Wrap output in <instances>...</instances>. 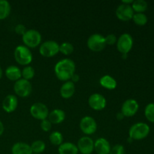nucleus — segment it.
<instances>
[{"label": "nucleus", "instance_id": "6ab92c4d", "mask_svg": "<svg viewBox=\"0 0 154 154\" xmlns=\"http://www.w3.org/2000/svg\"><path fill=\"white\" fill-rule=\"evenodd\" d=\"M6 78L11 81H15L16 82L18 80L22 78V73L21 70L19 67L16 66H9L7 69H5Z\"/></svg>", "mask_w": 154, "mask_h": 154}, {"label": "nucleus", "instance_id": "412c9836", "mask_svg": "<svg viewBox=\"0 0 154 154\" xmlns=\"http://www.w3.org/2000/svg\"><path fill=\"white\" fill-rule=\"evenodd\" d=\"M78 147L72 142H63L58 147L59 154H78Z\"/></svg>", "mask_w": 154, "mask_h": 154}, {"label": "nucleus", "instance_id": "aec40b11", "mask_svg": "<svg viewBox=\"0 0 154 154\" xmlns=\"http://www.w3.org/2000/svg\"><path fill=\"white\" fill-rule=\"evenodd\" d=\"M11 154H32L29 144L25 142H17L11 147Z\"/></svg>", "mask_w": 154, "mask_h": 154}, {"label": "nucleus", "instance_id": "ea45409f", "mask_svg": "<svg viewBox=\"0 0 154 154\" xmlns=\"http://www.w3.org/2000/svg\"><path fill=\"white\" fill-rule=\"evenodd\" d=\"M32 154H35V153H32Z\"/></svg>", "mask_w": 154, "mask_h": 154}, {"label": "nucleus", "instance_id": "e433bc0d", "mask_svg": "<svg viewBox=\"0 0 154 154\" xmlns=\"http://www.w3.org/2000/svg\"><path fill=\"white\" fill-rule=\"evenodd\" d=\"M116 117H117V119L118 120H122L123 118H124V116L123 115V114H122L121 112H119L117 114V116H116Z\"/></svg>", "mask_w": 154, "mask_h": 154}, {"label": "nucleus", "instance_id": "f03ea898", "mask_svg": "<svg viewBox=\"0 0 154 154\" xmlns=\"http://www.w3.org/2000/svg\"><path fill=\"white\" fill-rule=\"evenodd\" d=\"M14 57L17 63L21 66H29L32 61V54L25 45H18L15 48Z\"/></svg>", "mask_w": 154, "mask_h": 154}, {"label": "nucleus", "instance_id": "9d476101", "mask_svg": "<svg viewBox=\"0 0 154 154\" xmlns=\"http://www.w3.org/2000/svg\"><path fill=\"white\" fill-rule=\"evenodd\" d=\"M80 129L85 135H93L97 130L96 120L90 116H85L80 121Z\"/></svg>", "mask_w": 154, "mask_h": 154}, {"label": "nucleus", "instance_id": "bb28decb", "mask_svg": "<svg viewBox=\"0 0 154 154\" xmlns=\"http://www.w3.org/2000/svg\"><path fill=\"white\" fill-rule=\"evenodd\" d=\"M21 73H22L23 79L30 81L34 78L35 72V69L32 66H26L23 69V70H21Z\"/></svg>", "mask_w": 154, "mask_h": 154}, {"label": "nucleus", "instance_id": "a878e982", "mask_svg": "<svg viewBox=\"0 0 154 154\" xmlns=\"http://www.w3.org/2000/svg\"><path fill=\"white\" fill-rule=\"evenodd\" d=\"M30 147H31L32 151L33 153L41 154L45 150L46 144L43 141L37 140V141H33L31 145H30Z\"/></svg>", "mask_w": 154, "mask_h": 154}, {"label": "nucleus", "instance_id": "423d86ee", "mask_svg": "<svg viewBox=\"0 0 154 154\" xmlns=\"http://www.w3.org/2000/svg\"><path fill=\"white\" fill-rule=\"evenodd\" d=\"M60 52V45L53 40L46 41L40 45L39 53L45 57H53Z\"/></svg>", "mask_w": 154, "mask_h": 154}, {"label": "nucleus", "instance_id": "58836bf2", "mask_svg": "<svg viewBox=\"0 0 154 154\" xmlns=\"http://www.w3.org/2000/svg\"><path fill=\"white\" fill-rule=\"evenodd\" d=\"M2 75H3L2 69V68H1V66H0V80H1V78H2Z\"/></svg>", "mask_w": 154, "mask_h": 154}, {"label": "nucleus", "instance_id": "c9c22d12", "mask_svg": "<svg viewBox=\"0 0 154 154\" xmlns=\"http://www.w3.org/2000/svg\"><path fill=\"white\" fill-rule=\"evenodd\" d=\"M5 131V126H4V124L2 123V122L0 120V136H1L3 134V132H4Z\"/></svg>", "mask_w": 154, "mask_h": 154}, {"label": "nucleus", "instance_id": "1a4fd4ad", "mask_svg": "<svg viewBox=\"0 0 154 154\" xmlns=\"http://www.w3.org/2000/svg\"><path fill=\"white\" fill-rule=\"evenodd\" d=\"M29 112L32 117L39 120H45L49 115L48 108L42 102H35L32 105V106L30 107Z\"/></svg>", "mask_w": 154, "mask_h": 154}, {"label": "nucleus", "instance_id": "4c0bfd02", "mask_svg": "<svg viewBox=\"0 0 154 154\" xmlns=\"http://www.w3.org/2000/svg\"><path fill=\"white\" fill-rule=\"evenodd\" d=\"M133 2V0H123L122 3L125 5H131Z\"/></svg>", "mask_w": 154, "mask_h": 154}, {"label": "nucleus", "instance_id": "b1692460", "mask_svg": "<svg viewBox=\"0 0 154 154\" xmlns=\"http://www.w3.org/2000/svg\"><path fill=\"white\" fill-rule=\"evenodd\" d=\"M134 12L136 13H143L145 11L148 7V4L144 0H135L131 5Z\"/></svg>", "mask_w": 154, "mask_h": 154}, {"label": "nucleus", "instance_id": "f704fd0d", "mask_svg": "<svg viewBox=\"0 0 154 154\" xmlns=\"http://www.w3.org/2000/svg\"><path fill=\"white\" fill-rule=\"evenodd\" d=\"M79 80H80V76L78 75V74H76V73L74 74V75H72V78H71V81H72L74 84H75V82H78Z\"/></svg>", "mask_w": 154, "mask_h": 154}, {"label": "nucleus", "instance_id": "0eeeda50", "mask_svg": "<svg viewBox=\"0 0 154 154\" xmlns=\"http://www.w3.org/2000/svg\"><path fill=\"white\" fill-rule=\"evenodd\" d=\"M14 90L15 94L19 97L26 98L31 94L32 87L29 81L21 78L14 83Z\"/></svg>", "mask_w": 154, "mask_h": 154}, {"label": "nucleus", "instance_id": "a211bd4d", "mask_svg": "<svg viewBox=\"0 0 154 154\" xmlns=\"http://www.w3.org/2000/svg\"><path fill=\"white\" fill-rule=\"evenodd\" d=\"M65 119H66V113L63 110L59 108L53 110L48 115V120L52 124H60L64 121Z\"/></svg>", "mask_w": 154, "mask_h": 154}, {"label": "nucleus", "instance_id": "72a5a7b5", "mask_svg": "<svg viewBox=\"0 0 154 154\" xmlns=\"http://www.w3.org/2000/svg\"><path fill=\"white\" fill-rule=\"evenodd\" d=\"M26 28L25 26L23 24H17V25L15 26L14 28V31L15 32L17 33V35H23L25 34V32H26Z\"/></svg>", "mask_w": 154, "mask_h": 154}, {"label": "nucleus", "instance_id": "473e14b6", "mask_svg": "<svg viewBox=\"0 0 154 154\" xmlns=\"http://www.w3.org/2000/svg\"><path fill=\"white\" fill-rule=\"evenodd\" d=\"M105 38V42L106 45H114L117 43V38L114 34H109L106 36Z\"/></svg>", "mask_w": 154, "mask_h": 154}, {"label": "nucleus", "instance_id": "c85d7f7f", "mask_svg": "<svg viewBox=\"0 0 154 154\" xmlns=\"http://www.w3.org/2000/svg\"><path fill=\"white\" fill-rule=\"evenodd\" d=\"M74 51V46L69 42H63L60 45V52L63 55L69 56L72 54Z\"/></svg>", "mask_w": 154, "mask_h": 154}, {"label": "nucleus", "instance_id": "4be33fe9", "mask_svg": "<svg viewBox=\"0 0 154 154\" xmlns=\"http://www.w3.org/2000/svg\"><path fill=\"white\" fill-rule=\"evenodd\" d=\"M99 84L102 87L108 90H114L117 86V82L111 75H104L99 80Z\"/></svg>", "mask_w": 154, "mask_h": 154}, {"label": "nucleus", "instance_id": "20e7f679", "mask_svg": "<svg viewBox=\"0 0 154 154\" xmlns=\"http://www.w3.org/2000/svg\"><path fill=\"white\" fill-rule=\"evenodd\" d=\"M42 39V34L38 30L33 29L26 30L25 34L22 36L24 45L29 48H35L38 46L41 45Z\"/></svg>", "mask_w": 154, "mask_h": 154}, {"label": "nucleus", "instance_id": "9b49d317", "mask_svg": "<svg viewBox=\"0 0 154 154\" xmlns=\"http://www.w3.org/2000/svg\"><path fill=\"white\" fill-rule=\"evenodd\" d=\"M139 105L135 99H129L125 101L121 107V111L123 115L126 117H133L138 112Z\"/></svg>", "mask_w": 154, "mask_h": 154}, {"label": "nucleus", "instance_id": "ddd939ff", "mask_svg": "<svg viewBox=\"0 0 154 154\" xmlns=\"http://www.w3.org/2000/svg\"><path fill=\"white\" fill-rule=\"evenodd\" d=\"M115 14L117 17L120 20L129 21L132 19L135 12L131 5H125L122 3L120 5L117 6Z\"/></svg>", "mask_w": 154, "mask_h": 154}, {"label": "nucleus", "instance_id": "4468645a", "mask_svg": "<svg viewBox=\"0 0 154 154\" xmlns=\"http://www.w3.org/2000/svg\"><path fill=\"white\" fill-rule=\"evenodd\" d=\"M77 147L81 154H92L94 151V141L89 136H83L78 140Z\"/></svg>", "mask_w": 154, "mask_h": 154}, {"label": "nucleus", "instance_id": "cd10ccee", "mask_svg": "<svg viewBox=\"0 0 154 154\" xmlns=\"http://www.w3.org/2000/svg\"><path fill=\"white\" fill-rule=\"evenodd\" d=\"M132 20L138 26H144L148 20L147 15L144 13H135Z\"/></svg>", "mask_w": 154, "mask_h": 154}, {"label": "nucleus", "instance_id": "7ed1b4c3", "mask_svg": "<svg viewBox=\"0 0 154 154\" xmlns=\"http://www.w3.org/2000/svg\"><path fill=\"white\" fill-rule=\"evenodd\" d=\"M150 126L147 123H142V122L135 123L129 129V138H130L132 141L142 140L147 137V135L150 133Z\"/></svg>", "mask_w": 154, "mask_h": 154}, {"label": "nucleus", "instance_id": "5701e85b", "mask_svg": "<svg viewBox=\"0 0 154 154\" xmlns=\"http://www.w3.org/2000/svg\"><path fill=\"white\" fill-rule=\"evenodd\" d=\"M11 10L10 3L6 0H0V20H5L9 16Z\"/></svg>", "mask_w": 154, "mask_h": 154}, {"label": "nucleus", "instance_id": "2f4dec72", "mask_svg": "<svg viewBox=\"0 0 154 154\" xmlns=\"http://www.w3.org/2000/svg\"><path fill=\"white\" fill-rule=\"evenodd\" d=\"M40 126L44 132H49L52 128V123L48 120V119H45L41 121Z\"/></svg>", "mask_w": 154, "mask_h": 154}, {"label": "nucleus", "instance_id": "f8f14e48", "mask_svg": "<svg viewBox=\"0 0 154 154\" xmlns=\"http://www.w3.org/2000/svg\"><path fill=\"white\" fill-rule=\"evenodd\" d=\"M88 105L95 111H102L106 107L107 100L100 93H93L89 97Z\"/></svg>", "mask_w": 154, "mask_h": 154}, {"label": "nucleus", "instance_id": "6e6552de", "mask_svg": "<svg viewBox=\"0 0 154 154\" xmlns=\"http://www.w3.org/2000/svg\"><path fill=\"white\" fill-rule=\"evenodd\" d=\"M117 51L122 54H127L132 50L133 46V38L129 33H123L117 38Z\"/></svg>", "mask_w": 154, "mask_h": 154}, {"label": "nucleus", "instance_id": "393cba45", "mask_svg": "<svg viewBox=\"0 0 154 154\" xmlns=\"http://www.w3.org/2000/svg\"><path fill=\"white\" fill-rule=\"evenodd\" d=\"M49 140L54 145L60 146L63 143V135L59 131H54L50 134Z\"/></svg>", "mask_w": 154, "mask_h": 154}, {"label": "nucleus", "instance_id": "7c9ffc66", "mask_svg": "<svg viewBox=\"0 0 154 154\" xmlns=\"http://www.w3.org/2000/svg\"><path fill=\"white\" fill-rule=\"evenodd\" d=\"M125 153H126L125 147L122 144H117L111 147L109 154H125Z\"/></svg>", "mask_w": 154, "mask_h": 154}, {"label": "nucleus", "instance_id": "f257e3e1", "mask_svg": "<svg viewBox=\"0 0 154 154\" xmlns=\"http://www.w3.org/2000/svg\"><path fill=\"white\" fill-rule=\"evenodd\" d=\"M76 65L71 59H63L54 66V72L60 81H70L72 75L75 73Z\"/></svg>", "mask_w": 154, "mask_h": 154}, {"label": "nucleus", "instance_id": "2eb2a0df", "mask_svg": "<svg viewBox=\"0 0 154 154\" xmlns=\"http://www.w3.org/2000/svg\"><path fill=\"white\" fill-rule=\"evenodd\" d=\"M18 105V99L15 95L9 94L3 99L2 107V109L7 113H12L17 109Z\"/></svg>", "mask_w": 154, "mask_h": 154}, {"label": "nucleus", "instance_id": "f3484780", "mask_svg": "<svg viewBox=\"0 0 154 154\" xmlns=\"http://www.w3.org/2000/svg\"><path fill=\"white\" fill-rule=\"evenodd\" d=\"M75 92V84L72 81H66L60 87V93L62 97L65 99H70L73 96Z\"/></svg>", "mask_w": 154, "mask_h": 154}, {"label": "nucleus", "instance_id": "c756f323", "mask_svg": "<svg viewBox=\"0 0 154 154\" xmlns=\"http://www.w3.org/2000/svg\"><path fill=\"white\" fill-rule=\"evenodd\" d=\"M144 115L148 121L154 123V103H149L145 107Z\"/></svg>", "mask_w": 154, "mask_h": 154}, {"label": "nucleus", "instance_id": "39448f33", "mask_svg": "<svg viewBox=\"0 0 154 154\" xmlns=\"http://www.w3.org/2000/svg\"><path fill=\"white\" fill-rule=\"evenodd\" d=\"M87 45L89 49L94 52L102 51L107 45L105 36L99 33L91 35L87 39Z\"/></svg>", "mask_w": 154, "mask_h": 154}, {"label": "nucleus", "instance_id": "dca6fc26", "mask_svg": "<svg viewBox=\"0 0 154 154\" xmlns=\"http://www.w3.org/2000/svg\"><path fill=\"white\" fill-rule=\"evenodd\" d=\"M109 141L104 138H99L94 141V150L97 154H109L111 151Z\"/></svg>", "mask_w": 154, "mask_h": 154}]
</instances>
